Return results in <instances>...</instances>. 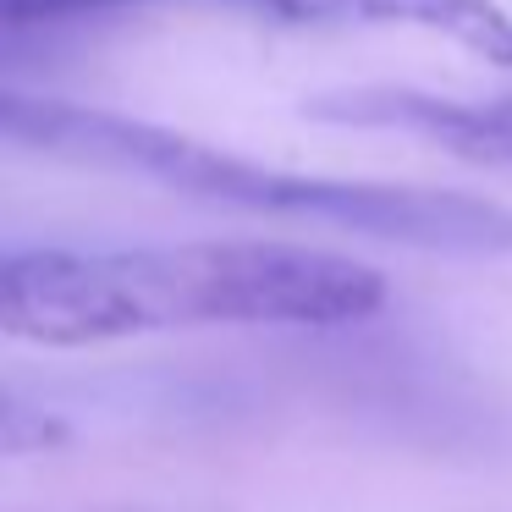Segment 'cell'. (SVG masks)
Wrapping results in <instances>:
<instances>
[{"mask_svg": "<svg viewBox=\"0 0 512 512\" xmlns=\"http://www.w3.org/2000/svg\"><path fill=\"white\" fill-rule=\"evenodd\" d=\"M276 17L298 23H375V28H419L452 39L468 56L512 67V12L501 0H254Z\"/></svg>", "mask_w": 512, "mask_h": 512, "instance_id": "3", "label": "cell"}, {"mask_svg": "<svg viewBox=\"0 0 512 512\" xmlns=\"http://www.w3.org/2000/svg\"><path fill=\"white\" fill-rule=\"evenodd\" d=\"M380 309V270L309 243L17 248L0 265V331L34 347L199 325H358Z\"/></svg>", "mask_w": 512, "mask_h": 512, "instance_id": "1", "label": "cell"}, {"mask_svg": "<svg viewBox=\"0 0 512 512\" xmlns=\"http://www.w3.org/2000/svg\"><path fill=\"white\" fill-rule=\"evenodd\" d=\"M155 0H6V39L23 34H56V28H83V23H105V17L138 12Z\"/></svg>", "mask_w": 512, "mask_h": 512, "instance_id": "4", "label": "cell"}, {"mask_svg": "<svg viewBox=\"0 0 512 512\" xmlns=\"http://www.w3.org/2000/svg\"><path fill=\"white\" fill-rule=\"evenodd\" d=\"M0 133L6 144L67 166L138 177L188 199L232 204V210L303 221L347 237H375L391 248L452 259H512V210L485 193L419 188V182H369V177H320V171H281L265 160L232 155L193 133L138 116L94 111L72 100L6 89L0 94Z\"/></svg>", "mask_w": 512, "mask_h": 512, "instance_id": "2", "label": "cell"}, {"mask_svg": "<svg viewBox=\"0 0 512 512\" xmlns=\"http://www.w3.org/2000/svg\"><path fill=\"white\" fill-rule=\"evenodd\" d=\"M507 105H512V100H507Z\"/></svg>", "mask_w": 512, "mask_h": 512, "instance_id": "5", "label": "cell"}]
</instances>
